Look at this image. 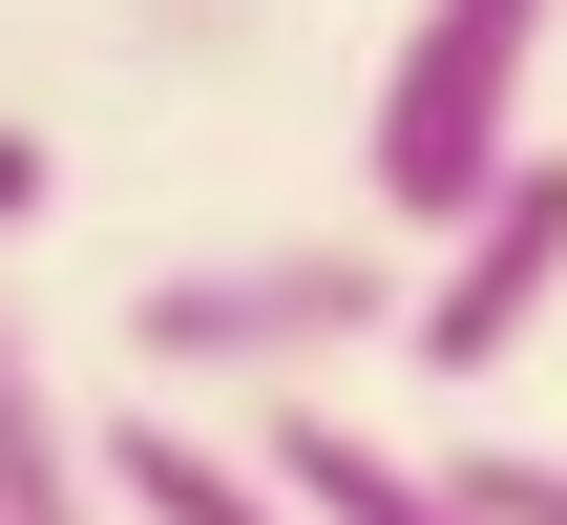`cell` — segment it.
I'll return each instance as SVG.
<instances>
[{"label":"cell","instance_id":"obj_1","mask_svg":"<svg viewBox=\"0 0 567 525\" xmlns=\"http://www.w3.org/2000/svg\"><path fill=\"white\" fill-rule=\"evenodd\" d=\"M547 42H567V0H421L400 63H379V105H358V189H379L400 231H463V210L526 168Z\"/></svg>","mask_w":567,"mask_h":525},{"label":"cell","instance_id":"obj_2","mask_svg":"<svg viewBox=\"0 0 567 525\" xmlns=\"http://www.w3.org/2000/svg\"><path fill=\"white\" fill-rule=\"evenodd\" d=\"M358 337H400V274L379 253H189V274L126 295V379L147 400H295Z\"/></svg>","mask_w":567,"mask_h":525},{"label":"cell","instance_id":"obj_3","mask_svg":"<svg viewBox=\"0 0 567 525\" xmlns=\"http://www.w3.org/2000/svg\"><path fill=\"white\" fill-rule=\"evenodd\" d=\"M547 295H567V147H526V168L442 231V274L400 295V358H421V379H505V358L547 337Z\"/></svg>","mask_w":567,"mask_h":525},{"label":"cell","instance_id":"obj_4","mask_svg":"<svg viewBox=\"0 0 567 525\" xmlns=\"http://www.w3.org/2000/svg\"><path fill=\"white\" fill-rule=\"evenodd\" d=\"M252 463H274V484H295L316 525H484L463 484H442V463H400V442H358V421H337L316 379H295V400H252Z\"/></svg>","mask_w":567,"mask_h":525},{"label":"cell","instance_id":"obj_5","mask_svg":"<svg viewBox=\"0 0 567 525\" xmlns=\"http://www.w3.org/2000/svg\"><path fill=\"white\" fill-rule=\"evenodd\" d=\"M105 505H126V525H316L252 442H210L189 400H126V421H105Z\"/></svg>","mask_w":567,"mask_h":525},{"label":"cell","instance_id":"obj_6","mask_svg":"<svg viewBox=\"0 0 567 525\" xmlns=\"http://www.w3.org/2000/svg\"><path fill=\"white\" fill-rule=\"evenodd\" d=\"M0 525H126V505H105V421H63L21 295H0Z\"/></svg>","mask_w":567,"mask_h":525},{"label":"cell","instance_id":"obj_7","mask_svg":"<svg viewBox=\"0 0 567 525\" xmlns=\"http://www.w3.org/2000/svg\"><path fill=\"white\" fill-rule=\"evenodd\" d=\"M442 484H463V505H484V525H567V463H547V442H463Z\"/></svg>","mask_w":567,"mask_h":525},{"label":"cell","instance_id":"obj_8","mask_svg":"<svg viewBox=\"0 0 567 525\" xmlns=\"http://www.w3.org/2000/svg\"><path fill=\"white\" fill-rule=\"evenodd\" d=\"M42 189H63V147H42V126L0 105V231H42Z\"/></svg>","mask_w":567,"mask_h":525}]
</instances>
